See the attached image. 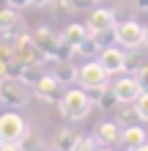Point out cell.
Returning <instances> with one entry per match:
<instances>
[{
	"mask_svg": "<svg viewBox=\"0 0 148 151\" xmlns=\"http://www.w3.org/2000/svg\"><path fill=\"white\" fill-rule=\"evenodd\" d=\"M58 110L66 121H82L88 118L93 110V96L85 88H69V91L58 99Z\"/></svg>",
	"mask_w": 148,
	"mask_h": 151,
	"instance_id": "cell-1",
	"label": "cell"
},
{
	"mask_svg": "<svg viewBox=\"0 0 148 151\" xmlns=\"http://www.w3.org/2000/svg\"><path fill=\"white\" fill-rule=\"evenodd\" d=\"M14 58L16 60H22V63H47V52L36 44V39H33V33H28V30H19V39H16V44H14Z\"/></svg>",
	"mask_w": 148,
	"mask_h": 151,
	"instance_id": "cell-2",
	"label": "cell"
},
{
	"mask_svg": "<svg viewBox=\"0 0 148 151\" xmlns=\"http://www.w3.org/2000/svg\"><path fill=\"white\" fill-rule=\"evenodd\" d=\"M107 72H104V66L99 63V60H88L85 66H80V72H77V83H80V88H85L88 93L93 91H102L104 85H110L107 83Z\"/></svg>",
	"mask_w": 148,
	"mask_h": 151,
	"instance_id": "cell-3",
	"label": "cell"
},
{
	"mask_svg": "<svg viewBox=\"0 0 148 151\" xmlns=\"http://www.w3.org/2000/svg\"><path fill=\"white\" fill-rule=\"evenodd\" d=\"M25 102H28V88H25L22 80H16V77L0 80V104L19 110V107H25Z\"/></svg>",
	"mask_w": 148,
	"mask_h": 151,
	"instance_id": "cell-4",
	"label": "cell"
},
{
	"mask_svg": "<svg viewBox=\"0 0 148 151\" xmlns=\"http://www.w3.org/2000/svg\"><path fill=\"white\" fill-rule=\"evenodd\" d=\"M25 135H28V127L19 113L8 110L0 115V140H22Z\"/></svg>",
	"mask_w": 148,
	"mask_h": 151,
	"instance_id": "cell-5",
	"label": "cell"
},
{
	"mask_svg": "<svg viewBox=\"0 0 148 151\" xmlns=\"http://www.w3.org/2000/svg\"><path fill=\"white\" fill-rule=\"evenodd\" d=\"M143 36H145V28L140 22H134V19L118 25V44L124 50H137L143 44Z\"/></svg>",
	"mask_w": 148,
	"mask_h": 151,
	"instance_id": "cell-6",
	"label": "cell"
},
{
	"mask_svg": "<svg viewBox=\"0 0 148 151\" xmlns=\"http://www.w3.org/2000/svg\"><path fill=\"white\" fill-rule=\"evenodd\" d=\"M124 60H126V52L121 50V44H110L99 52V63L104 66L107 74H118L124 72Z\"/></svg>",
	"mask_w": 148,
	"mask_h": 151,
	"instance_id": "cell-7",
	"label": "cell"
},
{
	"mask_svg": "<svg viewBox=\"0 0 148 151\" xmlns=\"http://www.w3.org/2000/svg\"><path fill=\"white\" fill-rule=\"evenodd\" d=\"M112 91L118 93V102H137V96L143 93V88L137 83V77L126 74V77H121L118 83H112Z\"/></svg>",
	"mask_w": 148,
	"mask_h": 151,
	"instance_id": "cell-8",
	"label": "cell"
},
{
	"mask_svg": "<svg viewBox=\"0 0 148 151\" xmlns=\"http://www.w3.org/2000/svg\"><path fill=\"white\" fill-rule=\"evenodd\" d=\"M85 25H88L91 33H99V30H107L112 28L115 22V14H112V8H93V11L88 14V19H85Z\"/></svg>",
	"mask_w": 148,
	"mask_h": 151,
	"instance_id": "cell-9",
	"label": "cell"
},
{
	"mask_svg": "<svg viewBox=\"0 0 148 151\" xmlns=\"http://www.w3.org/2000/svg\"><path fill=\"white\" fill-rule=\"evenodd\" d=\"M30 88H33V93H36L39 99H44V102H55V99H58V88H60V83L55 80V74H41Z\"/></svg>",
	"mask_w": 148,
	"mask_h": 151,
	"instance_id": "cell-10",
	"label": "cell"
},
{
	"mask_svg": "<svg viewBox=\"0 0 148 151\" xmlns=\"http://www.w3.org/2000/svg\"><path fill=\"white\" fill-rule=\"evenodd\" d=\"M121 132H124V127L118 121H104V124H99L93 137H96L99 146H118L121 143Z\"/></svg>",
	"mask_w": 148,
	"mask_h": 151,
	"instance_id": "cell-11",
	"label": "cell"
},
{
	"mask_svg": "<svg viewBox=\"0 0 148 151\" xmlns=\"http://www.w3.org/2000/svg\"><path fill=\"white\" fill-rule=\"evenodd\" d=\"M33 39H36V44L47 52V58H55V50H58V44H60V36H55L52 28H47V25L36 28V30H33Z\"/></svg>",
	"mask_w": 148,
	"mask_h": 151,
	"instance_id": "cell-12",
	"label": "cell"
},
{
	"mask_svg": "<svg viewBox=\"0 0 148 151\" xmlns=\"http://www.w3.org/2000/svg\"><path fill=\"white\" fill-rule=\"evenodd\" d=\"M93 107H99L102 113H112L118 107V93L112 91V85H104L102 91H93Z\"/></svg>",
	"mask_w": 148,
	"mask_h": 151,
	"instance_id": "cell-13",
	"label": "cell"
},
{
	"mask_svg": "<svg viewBox=\"0 0 148 151\" xmlns=\"http://www.w3.org/2000/svg\"><path fill=\"white\" fill-rule=\"evenodd\" d=\"M112 115H115V121L121 127H134V124H140V113H137L134 102H118V107L112 110Z\"/></svg>",
	"mask_w": 148,
	"mask_h": 151,
	"instance_id": "cell-14",
	"label": "cell"
},
{
	"mask_svg": "<svg viewBox=\"0 0 148 151\" xmlns=\"http://www.w3.org/2000/svg\"><path fill=\"white\" fill-rule=\"evenodd\" d=\"M77 72H80V66H74L71 60H58L55 69H52V74L60 85H69V83H77Z\"/></svg>",
	"mask_w": 148,
	"mask_h": 151,
	"instance_id": "cell-15",
	"label": "cell"
},
{
	"mask_svg": "<svg viewBox=\"0 0 148 151\" xmlns=\"http://www.w3.org/2000/svg\"><path fill=\"white\" fill-rule=\"evenodd\" d=\"M14 30H22V19L16 14V8L6 6L0 8V33H14Z\"/></svg>",
	"mask_w": 148,
	"mask_h": 151,
	"instance_id": "cell-16",
	"label": "cell"
},
{
	"mask_svg": "<svg viewBox=\"0 0 148 151\" xmlns=\"http://www.w3.org/2000/svg\"><path fill=\"white\" fill-rule=\"evenodd\" d=\"M88 36H91L88 25H77V22H74V25H66V30L60 33V39L71 44V47H74V52H77V47L82 44V39H88Z\"/></svg>",
	"mask_w": 148,
	"mask_h": 151,
	"instance_id": "cell-17",
	"label": "cell"
},
{
	"mask_svg": "<svg viewBox=\"0 0 148 151\" xmlns=\"http://www.w3.org/2000/svg\"><path fill=\"white\" fill-rule=\"evenodd\" d=\"M140 143H145V129L140 127V124L124 127V132H121V146H124V148H134Z\"/></svg>",
	"mask_w": 148,
	"mask_h": 151,
	"instance_id": "cell-18",
	"label": "cell"
},
{
	"mask_svg": "<svg viewBox=\"0 0 148 151\" xmlns=\"http://www.w3.org/2000/svg\"><path fill=\"white\" fill-rule=\"evenodd\" d=\"M74 140H77V135H74V129H69V127H63V129H58V135H55V148H58V151H71V146H74Z\"/></svg>",
	"mask_w": 148,
	"mask_h": 151,
	"instance_id": "cell-19",
	"label": "cell"
},
{
	"mask_svg": "<svg viewBox=\"0 0 148 151\" xmlns=\"http://www.w3.org/2000/svg\"><path fill=\"white\" fill-rule=\"evenodd\" d=\"M91 36L96 39L99 50L110 47V44H118V25H112V28H107V30H99V33H91Z\"/></svg>",
	"mask_w": 148,
	"mask_h": 151,
	"instance_id": "cell-20",
	"label": "cell"
},
{
	"mask_svg": "<svg viewBox=\"0 0 148 151\" xmlns=\"http://www.w3.org/2000/svg\"><path fill=\"white\" fill-rule=\"evenodd\" d=\"M39 77H41V69H39V63H25V66H22V72H19V80H22L25 85H33Z\"/></svg>",
	"mask_w": 148,
	"mask_h": 151,
	"instance_id": "cell-21",
	"label": "cell"
},
{
	"mask_svg": "<svg viewBox=\"0 0 148 151\" xmlns=\"http://www.w3.org/2000/svg\"><path fill=\"white\" fill-rule=\"evenodd\" d=\"M96 137L93 135H77V140H74V146H71V151H96Z\"/></svg>",
	"mask_w": 148,
	"mask_h": 151,
	"instance_id": "cell-22",
	"label": "cell"
},
{
	"mask_svg": "<svg viewBox=\"0 0 148 151\" xmlns=\"http://www.w3.org/2000/svg\"><path fill=\"white\" fill-rule=\"evenodd\" d=\"M99 44H96V39L93 36H88V39H82V44L77 47V55H85V58H93V55H99Z\"/></svg>",
	"mask_w": 148,
	"mask_h": 151,
	"instance_id": "cell-23",
	"label": "cell"
},
{
	"mask_svg": "<svg viewBox=\"0 0 148 151\" xmlns=\"http://www.w3.org/2000/svg\"><path fill=\"white\" fill-rule=\"evenodd\" d=\"M22 146H25V151H49V146L41 137H30V135L22 137Z\"/></svg>",
	"mask_w": 148,
	"mask_h": 151,
	"instance_id": "cell-24",
	"label": "cell"
},
{
	"mask_svg": "<svg viewBox=\"0 0 148 151\" xmlns=\"http://www.w3.org/2000/svg\"><path fill=\"white\" fill-rule=\"evenodd\" d=\"M71 58H74V47H71L69 41H63V39H60V44H58L55 58H52V60H71Z\"/></svg>",
	"mask_w": 148,
	"mask_h": 151,
	"instance_id": "cell-25",
	"label": "cell"
},
{
	"mask_svg": "<svg viewBox=\"0 0 148 151\" xmlns=\"http://www.w3.org/2000/svg\"><path fill=\"white\" fill-rule=\"evenodd\" d=\"M112 14H115V22L121 25V22H129L134 17V8L132 6H115V8H112Z\"/></svg>",
	"mask_w": 148,
	"mask_h": 151,
	"instance_id": "cell-26",
	"label": "cell"
},
{
	"mask_svg": "<svg viewBox=\"0 0 148 151\" xmlns=\"http://www.w3.org/2000/svg\"><path fill=\"white\" fill-rule=\"evenodd\" d=\"M52 11H55L58 17H66L74 11V3L71 0H52Z\"/></svg>",
	"mask_w": 148,
	"mask_h": 151,
	"instance_id": "cell-27",
	"label": "cell"
},
{
	"mask_svg": "<svg viewBox=\"0 0 148 151\" xmlns=\"http://www.w3.org/2000/svg\"><path fill=\"white\" fill-rule=\"evenodd\" d=\"M137 113H140V121H148V91H143L140 96H137Z\"/></svg>",
	"mask_w": 148,
	"mask_h": 151,
	"instance_id": "cell-28",
	"label": "cell"
},
{
	"mask_svg": "<svg viewBox=\"0 0 148 151\" xmlns=\"http://www.w3.org/2000/svg\"><path fill=\"white\" fill-rule=\"evenodd\" d=\"M143 63H140V58L137 55H132V52H126V60H124V72H129V74H137V69H140Z\"/></svg>",
	"mask_w": 148,
	"mask_h": 151,
	"instance_id": "cell-29",
	"label": "cell"
},
{
	"mask_svg": "<svg viewBox=\"0 0 148 151\" xmlns=\"http://www.w3.org/2000/svg\"><path fill=\"white\" fill-rule=\"evenodd\" d=\"M0 151H25L22 140H0Z\"/></svg>",
	"mask_w": 148,
	"mask_h": 151,
	"instance_id": "cell-30",
	"label": "cell"
},
{
	"mask_svg": "<svg viewBox=\"0 0 148 151\" xmlns=\"http://www.w3.org/2000/svg\"><path fill=\"white\" fill-rule=\"evenodd\" d=\"M137 83H140V88H143V91H148V63H143L140 69H137Z\"/></svg>",
	"mask_w": 148,
	"mask_h": 151,
	"instance_id": "cell-31",
	"label": "cell"
},
{
	"mask_svg": "<svg viewBox=\"0 0 148 151\" xmlns=\"http://www.w3.org/2000/svg\"><path fill=\"white\" fill-rule=\"evenodd\" d=\"M71 3H74V11H88V8H93L96 0H71Z\"/></svg>",
	"mask_w": 148,
	"mask_h": 151,
	"instance_id": "cell-32",
	"label": "cell"
},
{
	"mask_svg": "<svg viewBox=\"0 0 148 151\" xmlns=\"http://www.w3.org/2000/svg\"><path fill=\"white\" fill-rule=\"evenodd\" d=\"M8 6L19 11V8H28V6H30V0H8Z\"/></svg>",
	"mask_w": 148,
	"mask_h": 151,
	"instance_id": "cell-33",
	"label": "cell"
},
{
	"mask_svg": "<svg viewBox=\"0 0 148 151\" xmlns=\"http://www.w3.org/2000/svg\"><path fill=\"white\" fill-rule=\"evenodd\" d=\"M30 6H36V8H44V6H52V0H30Z\"/></svg>",
	"mask_w": 148,
	"mask_h": 151,
	"instance_id": "cell-34",
	"label": "cell"
},
{
	"mask_svg": "<svg viewBox=\"0 0 148 151\" xmlns=\"http://www.w3.org/2000/svg\"><path fill=\"white\" fill-rule=\"evenodd\" d=\"M134 8H140V11H148V0H134Z\"/></svg>",
	"mask_w": 148,
	"mask_h": 151,
	"instance_id": "cell-35",
	"label": "cell"
},
{
	"mask_svg": "<svg viewBox=\"0 0 148 151\" xmlns=\"http://www.w3.org/2000/svg\"><path fill=\"white\" fill-rule=\"evenodd\" d=\"M129 151H148V143H140V146H134V148H129Z\"/></svg>",
	"mask_w": 148,
	"mask_h": 151,
	"instance_id": "cell-36",
	"label": "cell"
},
{
	"mask_svg": "<svg viewBox=\"0 0 148 151\" xmlns=\"http://www.w3.org/2000/svg\"><path fill=\"white\" fill-rule=\"evenodd\" d=\"M143 47H148V28H145V36H143Z\"/></svg>",
	"mask_w": 148,
	"mask_h": 151,
	"instance_id": "cell-37",
	"label": "cell"
},
{
	"mask_svg": "<svg viewBox=\"0 0 148 151\" xmlns=\"http://www.w3.org/2000/svg\"><path fill=\"white\" fill-rule=\"evenodd\" d=\"M8 6V0H0V8H6Z\"/></svg>",
	"mask_w": 148,
	"mask_h": 151,
	"instance_id": "cell-38",
	"label": "cell"
},
{
	"mask_svg": "<svg viewBox=\"0 0 148 151\" xmlns=\"http://www.w3.org/2000/svg\"><path fill=\"white\" fill-rule=\"evenodd\" d=\"M96 151H112V148H110V146H104V148H96Z\"/></svg>",
	"mask_w": 148,
	"mask_h": 151,
	"instance_id": "cell-39",
	"label": "cell"
}]
</instances>
